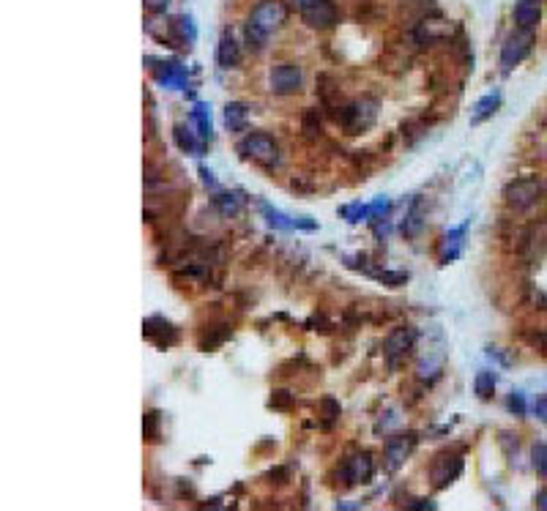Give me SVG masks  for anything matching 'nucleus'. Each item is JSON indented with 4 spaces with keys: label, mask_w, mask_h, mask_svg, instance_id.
<instances>
[{
    "label": "nucleus",
    "mask_w": 547,
    "mask_h": 511,
    "mask_svg": "<svg viewBox=\"0 0 547 511\" xmlns=\"http://www.w3.org/2000/svg\"><path fill=\"white\" fill-rule=\"evenodd\" d=\"M285 19H287V6H285L282 0H260V3L252 9L247 31H244L249 50H252V53H260L265 47V41H268V36L274 33V31H280Z\"/></svg>",
    "instance_id": "f257e3e1"
},
{
    "label": "nucleus",
    "mask_w": 547,
    "mask_h": 511,
    "mask_svg": "<svg viewBox=\"0 0 547 511\" xmlns=\"http://www.w3.org/2000/svg\"><path fill=\"white\" fill-rule=\"evenodd\" d=\"M238 154L244 159L265 167V170H274L280 164V159H282L280 156V145L274 142V137H268L263 131H249L247 137L238 142Z\"/></svg>",
    "instance_id": "f03ea898"
},
{
    "label": "nucleus",
    "mask_w": 547,
    "mask_h": 511,
    "mask_svg": "<svg viewBox=\"0 0 547 511\" xmlns=\"http://www.w3.org/2000/svg\"><path fill=\"white\" fill-rule=\"evenodd\" d=\"M545 194V183L539 178H517L504 189V200L512 211H529Z\"/></svg>",
    "instance_id": "7ed1b4c3"
},
{
    "label": "nucleus",
    "mask_w": 547,
    "mask_h": 511,
    "mask_svg": "<svg viewBox=\"0 0 547 511\" xmlns=\"http://www.w3.org/2000/svg\"><path fill=\"white\" fill-rule=\"evenodd\" d=\"M460 473H462V454L460 451H441L430 462V478H432L435 490L449 487Z\"/></svg>",
    "instance_id": "20e7f679"
},
{
    "label": "nucleus",
    "mask_w": 547,
    "mask_h": 511,
    "mask_svg": "<svg viewBox=\"0 0 547 511\" xmlns=\"http://www.w3.org/2000/svg\"><path fill=\"white\" fill-rule=\"evenodd\" d=\"M375 121V104L372 102H356V104L342 107V112H336V124L342 126L348 134H359L364 129H370Z\"/></svg>",
    "instance_id": "39448f33"
},
{
    "label": "nucleus",
    "mask_w": 547,
    "mask_h": 511,
    "mask_svg": "<svg viewBox=\"0 0 547 511\" xmlns=\"http://www.w3.org/2000/svg\"><path fill=\"white\" fill-rule=\"evenodd\" d=\"M531 47H533V31L520 28V31L509 36V38L504 41V47H501V69L512 71L514 66L531 53Z\"/></svg>",
    "instance_id": "423d86ee"
},
{
    "label": "nucleus",
    "mask_w": 547,
    "mask_h": 511,
    "mask_svg": "<svg viewBox=\"0 0 547 511\" xmlns=\"http://www.w3.org/2000/svg\"><path fill=\"white\" fill-rule=\"evenodd\" d=\"M416 339H419V331H416L413 326H400V328H394V331L386 336V342H383V353H386L388 364L397 367V361L405 358L408 353L413 350Z\"/></svg>",
    "instance_id": "0eeeda50"
},
{
    "label": "nucleus",
    "mask_w": 547,
    "mask_h": 511,
    "mask_svg": "<svg viewBox=\"0 0 547 511\" xmlns=\"http://www.w3.org/2000/svg\"><path fill=\"white\" fill-rule=\"evenodd\" d=\"M301 82H304V74H301L299 63H280V66H274L271 74H268V85H271V90H274L277 96L296 93V90L301 88Z\"/></svg>",
    "instance_id": "6e6552de"
},
{
    "label": "nucleus",
    "mask_w": 547,
    "mask_h": 511,
    "mask_svg": "<svg viewBox=\"0 0 547 511\" xmlns=\"http://www.w3.org/2000/svg\"><path fill=\"white\" fill-rule=\"evenodd\" d=\"M372 476H375V459H372L370 451H359V454L345 459V465H342V478H345L348 487H354V484H367Z\"/></svg>",
    "instance_id": "1a4fd4ad"
},
{
    "label": "nucleus",
    "mask_w": 547,
    "mask_h": 511,
    "mask_svg": "<svg viewBox=\"0 0 547 511\" xmlns=\"http://www.w3.org/2000/svg\"><path fill=\"white\" fill-rule=\"evenodd\" d=\"M416 435L413 432H408V435H397V438H388L386 441V462H388V468L394 470V468H400L403 462H405V457L416 448Z\"/></svg>",
    "instance_id": "9d476101"
},
{
    "label": "nucleus",
    "mask_w": 547,
    "mask_h": 511,
    "mask_svg": "<svg viewBox=\"0 0 547 511\" xmlns=\"http://www.w3.org/2000/svg\"><path fill=\"white\" fill-rule=\"evenodd\" d=\"M301 14H304V22H307L309 28H318V31L331 28V25L336 22V9L331 0H320V3H315V6L304 9Z\"/></svg>",
    "instance_id": "9b49d317"
},
{
    "label": "nucleus",
    "mask_w": 547,
    "mask_h": 511,
    "mask_svg": "<svg viewBox=\"0 0 547 511\" xmlns=\"http://www.w3.org/2000/svg\"><path fill=\"white\" fill-rule=\"evenodd\" d=\"M216 63L222 69H235L241 63V47L238 41L233 38V33H225L219 38V47H216Z\"/></svg>",
    "instance_id": "f8f14e48"
},
{
    "label": "nucleus",
    "mask_w": 547,
    "mask_h": 511,
    "mask_svg": "<svg viewBox=\"0 0 547 511\" xmlns=\"http://www.w3.org/2000/svg\"><path fill=\"white\" fill-rule=\"evenodd\" d=\"M173 137H176V142H178V148H181V151H186V154H194V156H200V151H203V140H200V134L194 131L192 126L176 124V126H173Z\"/></svg>",
    "instance_id": "ddd939ff"
},
{
    "label": "nucleus",
    "mask_w": 547,
    "mask_h": 511,
    "mask_svg": "<svg viewBox=\"0 0 547 511\" xmlns=\"http://www.w3.org/2000/svg\"><path fill=\"white\" fill-rule=\"evenodd\" d=\"M156 80H159L164 88H184L186 85V69L181 63H159L156 69Z\"/></svg>",
    "instance_id": "4468645a"
},
{
    "label": "nucleus",
    "mask_w": 547,
    "mask_h": 511,
    "mask_svg": "<svg viewBox=\"0 0 547 511\" xmlns=\"http://www.w3.org/2000/svg\"><path fill=\"white\" fill-rule=\"evenodd\" d=\"M465 227H468V225H460V227L449 230V232L443 235L441 263H452V260H457L460 257V252H462V238H465Z\"/></svg>",
    "instance_id": "2eb2a0df"
},
{
    "label": "nucleus",
    "mask_w": 547,
    "mask_h": 511,
    "mask_svg": "<svg viewBox=\"0 0 547 511\" xmlns=\"http://www.w3.org/2000/svg\"><path fill=\"white\" fill-rule=\"evenodd\" d=\"M514 22H517V28L531 31V28L539 22V0H517V6H514Z\"/></svg>",
    "instance_id": "dca6fc26"
},
{
    "label": "nucleus",
    "mask_w": 547,
    "mask_h": 511,
    "mask_svg": "<svg viewBox=\"0 0 547 511\" xmlns=\"http://www.w3.org/2000/svg\"><path fill=\"white\" fill-rule=\"evenodd\" d=\"M189 121L194 124V131L200 134V140L211 142L213 126H211V109H208V107H206V104H194L192 115H189Z\"/></svg>",
    "instance_id": "f3484780"
},
{
    "label": "nucleus",
    "mask_w": 547,
    "mask_h": 511,
    "mask_svg": "<svg viewBox=\"0 0 547 511\" xmlns=\"http://www.w3.org/2000/svg\"><path fill=\"white\" fill-rule=\"evenodd\" d=\"M249 121V107L241 102H228L225 107V126L228 131H244Z\"/></svg>",
    "instance_id": "a211bd4d"
},
{
    "label": "nucleus",
    "mask_w": 547,
    "mask_h": 511,
    "mask_svg": "<svg viewBox=\"0 0 547 511\" xmlns=\"http://www.w3.org/2000/svg\"><path fill=\"white\" fill-rule=\"evenodd\" d=\"M498 107H501V93H498V90L487 93V96H484V99H479L477 107H474V118H471V124L474 126L484 124L487 118H493Z\"/></svg>",
    "instance_id": "6ab92c4d"
},
{
    "label": "nucleus",
    "mask_w": 547,
    "mask_h": 511,
    "mask_svg": "<svg viewBox=\"0 0 547 511\" xmlns=\"http://www.w3.org/2000/svg\"><path fill=\"white\" fill-rule=\"evenodd\" d=\"M424 230V211H422V200H413V205L408 208L405 222H403V232L408 238H416Z\"/></svg>",
    "instance_id": "aec40b11"
},
{
    "label": "nucleus",
    "mask_w": 547,
    "mask_h": 511,
    "mask_svg": "<svg viewBox=\"0 0 547 511\" xmlns=\"http://www.w3.org/2000/svg\"><path fill=\"white\" fill-rule=\"evenodd\" d=\"M213 208L222 213V216H235L241 211V194H233V192H219L213 194Z\"/></svg>",
    "instance_id": "412c9836"
},
{
    "label": "nucleus",
    "mask_w": 547,
    "mask_h": 511,
    "mask_svg": "<svg viewBox=\"0 0 547 511\" xmlns=\"http://www.w3.org/2000/svg\"><path fill=\"white\" fill-rule=\"evenodd\" d=\"M452 31V25H441V22H435V19H424L422 25H419V31H416V38L419 41H435V38H443V36H449Z\"/></svg>",
    "instance_id": "4be33fe9"
},
{
    "label": "nucleus",
    "mask_w": 547,
    "mask_h": 511,
    "mask_svg": "<svg viewBox=\"0 0 547 511\" xmlns=\"http://www.w3.org/2000/svg\"><path fill=\"white\" fill-rule=\"evenodd\" d=\"M474 388H477L479 399H484V402H487V399L493 397V391H495V375L493 372H487V370L479 372L477 380H474Z\"/></svg>",
    "instance_id": "5701e85b"
},
{
    "label": "nucleus",
    "mask_w": 547,
    "mask_h": 511,
    "mask_svg": "<svg viewBox=\"0 0 547 511\" xmlns=\"http://www.w3.org/2000/svg\"><path fill=\"white\" fill-rule=\"evenodd\" d=\"M416 377L422 380V383H435L438 377H441V361L438 358H427V361H422L419 364V372H416Z\"/></svg>",
    "instance_id": "b1692460"
},
{
    "label": "nucleus",
    "mask_w": 547,
    "mask_h": 511,
    "mask_svg": "<svg viewBox=\"0 0 547 511\" xmlns=\"http://www.w3.org/2000/svg\"><path fill=\"white\" fill-rule=\"evenodd\" d=\"M372 276L388 284V287H400L408 279V274H403V271H372Z\"/></svg>",
    "instance_id": "393cba45"
},
{
    "label": "nucleus",
    "mask_w": 547,
    "mask_h": 511,
    "mask_svg": "<svg viewBox=\"0 0 547 511\" xmlns=\"http://www.w3.org/2000/svg\"><path fill=\"white\" fill-rule=\"evenodd\" d=\"M342 216L348 222H361V219H370V205H361V203H354V205H345L342 208Z\"/></svg>",
    "instance_id": "a878e982"
},
{
    "label": "nucleus",
    "mask_w": 547,
    "mask_h": 511,
    "mask_svg": "<svg viewBox=\"0 0 547 511\" xmlns=\"http://www.w3.org/2000/svg\"><path fill=\"white\" fill-rule=\"evenodd\" d=\"M142 435H145L148 441H156V438H159V413L142 416Z\"/></svg>",
    "instance_id": "bb28decb"
},
{
    "label": "nucleus",
    "mask_w": 547,
    "mask_h": 511,
    "mask_svg": "<svg viewBox=\"0 0 547 511\" xmlns=\"http://www.w3.org/2000/svg\"><path fill=\"white\" fill-rule=\"evenodd\" d=\"M533 468L547 476V446L545 443H539V446H533Z\"/></svg>",
    "instance_id": "cd10ccee"
},
{
    "label": "nucleus",
    "mask_w": 547,
    "mask_h": 511,
    "mask_svg": "<svg viewBox=\"0 0 547 511\" xmlns=\"http://www.w3.org/2000/svg\"><path fill=\"white\" fill-rule=\"evenodd\" d=\"M509 410H512L514 416H526V399H523L520 391H514L512 397H509Z\"/></svg>",
    "instance_id": "c85d7f7f"
},
{
    "label": "nucleus",
    "mask_w": 547,
    "mask_h": 511,
    "mask_svg": "<svg viewBox=\"0 0 547 511\" xmlns=\"http://www.w3.org/2000/svg\"><path fill=\"white\" fill-rule=\"evenodd\" d=\"M304 131H307V134L320 131V121L315 124V112H307V115H304Z\"/></svg>",
    "instance_id": "c756f323"
},
{
    "label": "nucleus",
    "mask_w": 547,
    "mask_h": 511,
    "mask_svg": "<svg viewBox=\"0 0 547 511\" xmlns=\"http://www.w3.org/2000/svg\"><path fill=\"white\" fill-rule=\"evenodd\" d=\"M142 3H145L148 11H164L170 6V0H142Z\"/></svg>",
    "instance_id": "7c9ffc66"
},
{
    "label": "nucleus",
    "mask_w": 547,
    "mask_h": 511,
    "mask_svg": "<svg viewBox=\"0 0 547 511\" xmlns=\"http://www.w3.org/2000/svg\"><path fill=\"white\" fill-rule=\"evenodd\" d=\"M290 402V397H287V391H277L274 397H271V407H285Z\"/></svg>",
    "instance_id": "2f4dec72"
},
{
    "label": "nucleus",
    "mask_w": 547,
    "mask_h": 511,
    "mask_svg": "<svg viewBox=\"0 0 547 511\" xmlns=\"http://www.w3.org/2000/svg\"><path fill=\"white\" fill-rule=\"evenodd\" d=\"M200 176H203V183H208V186H216V178L208 167H200Z\"/></svg>",
    "instance_id": "473e14b6"
},
{
    "label": "nucleus",
    "mask_w": 547,
    "mask_h": 511,
    "mask_svg": "<svg viewBox=\"0 0 547 511\" xmlns=\"http://www.w3.org/2000/svg\"><path fill=\"white\" fill-rule=\"evenodd\" d=\"M408 509H432V500H413Z\"/></svg>",
    "instance_id": "72a5a7b5"
},
{
    "label": "nucleus",
    "mask_w": 547,
    "mask_h": 511,
    "mask_svg": "<svg viewBox=\"0 0 547 511\" xmlns=\"http://www.w3.org/2000/svg\"><path fill=\"white\" fill-rule=\"evenodd\" d=\"M536 506L547 511V490H542V493L536 495Z\"/></svg>",
    "instance_id": "f704fd0d"
},
{
    "label": "nucleus",
    "mask_w": 547,
    "mask_h": 511,
    "mask_svg": "<svg viewBox=\"0 0 547 511\" xmlns=\"http://www.w3.org/2000/svg\"><path fill=\"white\" fill-rule=\"evenodd\" d=\"M293 3H296V6H299L301 11H304V9H309V6H315V3H320V0H293Z\"/></svg>",
    "instance_id": "c9c22d12"
},
{
    "label": "nucleus",
    "mask_w": 547,
    "mask_h": 511,
    "mask_svg": "<svg viewBox=\"0 0 547 511\" xmlns=\"http://www.w3.org/2000/svg\"><path fill=\"white\" fill-rule=\"evenodd\" d=\"M339 509H361L359 503H339Z\"/></svg>",
    "instance_id": "e433bc0d"
}]
</instances>
